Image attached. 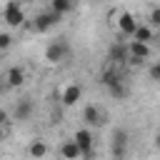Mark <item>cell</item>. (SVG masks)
I'll return each instance as SVG.
<instances>
[{
    "mask_svg": "<svg viewBox=\"0 0 160 160\" xmlns=\"http://www.w3.org/2000/svg\"><path fill=\"white\" fill-rule=\"evenodd\" d=\"M2 82H5L8 90H12V88H22V82H25V70H22L20 65L8 68V72L2 75Z\"/></svg>",
    "mask_w": 160,
    "mask_h": 160,
    "instance_id": "cell-7",
    "label": "cell"
},
{
    "mask_svg": "<svg viewBox=\"0 0 160 160\" xmlns=\"http://www.w3.org/2000/svg\"><path fill=\"white\" fill-rule=\"evenodd\" d=\"M60 20H62V18H60L58 12L45 10V12H40V15L35 18V30H38V32H48V30H50V28H55Z\"/></svg>",
    "mask_w": 160,
    "mask_h": 160,
    "instance_id": "cell-6",
    "label": "cell"
},
{
    "mask_svg": "<svg viewBox=\"0 0 160 160\" xmlns=\"http://www.w3.org/2000/svg\"><path fill=\"white\" fill-rule=\"evenodd\" d=\"M10 48H12V35L10 32H0V52H5Z\"/></svg>",
    "mask_w": 160,
    "mask_h": 160,
    "instance_id": "cell-19",
    "label": "cell"
},
{
    "mask_svg": "<svg viewBox=\"0 0 160 160\" xmlns=\"http://www.w3.org/2000/svg\"><path fill=\"white\" fill-rule=\"evenodd\" d=\"M145 25H150L152 30L160 25V8H152V10H150V15H148V22H145Z\"/></svg>",
    "mask_w": 160,
    "mask_h": 160,
    "instance_id": "cell-18",
    "label": "cell"
},
{
    "mask_svg": "<svg viewBox=\"0 0 160 160\" xmlns=\"http://www.w3.org/2000/svg\"><path fill=\"white\" fill-rule=\"evenodd\" d=\"M32 112H35V102H32L30 98H22V100H18V102H15L12 118H15V120H20V122H25V120H30V118H32Z\"/></svg>",
    "mask_w": 160,
    "mask_h": 160,
    "instance_id": "cell-9",
    "label": "cell"
},
{
    "mask_svg": "<svg viewBox=\"0 0 160 160\" xmlns=\"http://www.w3.org/2000/svg\"><path fill=\"white\" fill-rule=\"evenodd\" d=\"M108 55H110L112 62H120V65H122V62H128V45H125V42H115Z\"/></svg>",
    "mask_w": 160,
    "mask_h": 160,
    "instance_id": "cell-15",
    "label": "cell"
},
{
    "mask_svg": "<svg viewBox=\"0 0 160 160\" xmlns=\"http://www.w3.org/2000/svg\"><path fill=\"white\" fill-rule=\"evenodd\" d=\"M68 58H70V40L68 38H55L52 42H48V48H45L48 65H60Z\"/></svg>",
    "mask_w": 160,
    "mask_h": 160,
    "instance_id": "cell-1",
    "label": "cell"
},
{
    "mask_svg": "<svg viewBox=\"0 0 160 160\" xmlns=\"http://www.w3.org/2000/svg\"><path fill=\"white\" fill-rule=\"evenodd\" d=\"M132 40L150 45V42L155 40V30H152L150 25H145V22H138V28H135V32H132Z\"/></svg>",
    "mask_w": 160,
    "mask_h": 160,
    "instance_id": "cell-12",
    "label": "cell"
},
{
    "mask_svg": "<svg viewBox=\"0 0 160 160\" xmlns=\"http://www.w3.org/2000/svg\"><path fill=\"white\" fill-rule=\"evenodd\" d=\"M105 115H102V110L98 108V105H85V110H82V120H85V125L88 128H100L105 120H102Z\"/></svg>",
    "mask_w": 160,
    "mask_h": 160,
    "instance_id": "cell-11",
    "label": "cell"
},
{
    "mask_svg": "<svg viewBox=\"0 0 160 160\" xmlns=\"http://www.w3.org/2000/svg\"><path fill=\"white\" fill-rule=\"evenodd\" d=\"M60 158H62V160H78V158H80V148L75 145L72 138L60 142Z\"/></svg>",
    "mask_w": 160,
    "mask_h": 160,
    "instance_id": "cell-14",
    "label": "cell"
},
{
    "mask_svg": "<svg viewBox=\"0 0 160 160\" xmlns=\"http://www.w3.org/2000/svg\"><path fill=\"white\" fill-rule=\"evenodd\" d=\"M5 90H8V88H5V82L0 80V92H5Z\"/></svg>",
    "mask_w": 160,
    "mask_h": 160,
    "instance_id": "cell-23",
    "label": "cell"
},
{
    "mask_svg": "<svg viewBox=\"0 0 160 160\" xmlns=\"http://www.w3.org/2000/svg\"><path fill=\"white\" fill-rule=\"evenodd\" d=\"M148 75H150V80H152V82H158V80H160V62H158V60H155V62H150Z\"/></svg>",
    "mask_w": 160,
    "mask_h": 160,
    "instance_id": "cell-20",
    "label": "cell"
},
{
    "mask_svg": "<svg viewBox=\"0 0 160 160\" xmlns=\"http://www.w3.org/2000/svg\"><path fill=\"white\" fill-rule=\"evenodd\" d=\"M5 122H8V112H5V110H0V128H2Z\"/></svg>",
    "mask_w": 160,
    "mask_h": 160,
    "instance_id": "cell-21",
    "label": "cell"
},
{
    "mask_svg": "<svg viewBox=\"0 0 160 160\" xmlns=\"http://www.w3.org/2000/svg\"><path fill=\"white\" fill-rule=\"evenodd\" d=\"M150 45L148 42H138V40H130L128 42V58H135V60H140V62H145L148 58H150Z\"/></svg>",
    "mask_w": 160,
    "mask_h": 160,
    "instance_id": "cell-10",
    "label": "cell"
},
{
    "mask_svg": "<svg viewBox=\"0 0 160 160\" xmlns=\"http://www.w3.org/2000/svg\"><path fill=\"white\" fill-rule=\"evenodd\" d=\"M5 140V128H0V142Z\"/></svg>",
    "mask_w": 160,
    "mask_h": 160,
    "instance_id": "cell-22",
    "label": "cell"
},
{
    "mask_svg": "<svg viewBox=\"0 0 160 160\" xmlns=\"http://www.w3.org/2000/svg\"><path fill=\"white\" fill-rule=\"evenodd\" d=\"M80 98H82V85H80V82H68V85L62 88V92H60V100H62L65 108L78 105Z\"/></svg>",
    "mask_w": 160,
    "mask_h": 160,
    "instance_id": "cell-5",
    "label": "cell"
},
{
    "mask_svg": "<svg viewBox=\"0 0 160 160\" xmlns=\"http://www.w3.org/2000/svg\"><path fill=\"white\" fill-rule=\"evenodd\" d=\"M108 92H110L115 100H125V98H128V85H125V80L120 78V80H115L112 85H108Z\"/></svg>",
    "mask_w": 160,
    "mask_h": 160,
    "instance_id": "cell-16",
    "label": "cell"
},
{
    "mask_svg": "<svg viewBox=\"0 0 160 160\" xmlns=\"http://www.w3.org/2000/svg\"><path fill=\"white\" fill-rule=\"evenodd\" d=\"M2 20H5L10 28H20V25L25 22V12H22L20 2L8 0V2H5V10H2Z\"/></svg>",
    "mask_w": 160,
    "mask_h": 160,
    "instance_id": "cell-4",
    "label": "cell"
},
{
    "mask_svg": "<svg viewBox=\"0 0 160 160\" xmlns=\"http://www.w3.org/2000/svg\"><path fill=\"white\" fill-rule=\"evenodd\" d=\"M128 142H130V135H128V130H115L112 132V140H110V155H112V160H125V155H128Z\"/></svg>",
    "mask_w": 160,
    "mask_h": 160,
    "instance_id": "cell-3",
    "label": "cell"
},
{
    "mask_svg": "<svg viewBox=\"0 0 160 160\" xmlns=\"http://www.w3.org/2000/svg\"><path fill=\"white\" fill-rule=\"evenodd\" d=\"M28 155H30L32 160H42V158L48 155V142L40 140V138L30 140V145H28Z\"/></svg>",
    "mask_w": 160,
    "mask_h": 160,
    "instance_id": "cell-13",
    "label": "cell"
},
{
    "mask_svg": "<svg viewBox=\"0 0 160 160\" xmlns=\"http://www.w3.org/2000/svg\"><path fill=\"white\" fill-rule=\"evenodd\" d=\"M138 22H140V20H138L132 12H120V15H118V30H120V35L132 38V32H135Z\"/></svg>",
    "mask_w": 160,
    "mask_h": 160,
    "instance_id": "cell-8",
    "label": "cell"
},
{
    "mask_svg": "<svg viewBox=\"0 0 160 160\" xmlns=\"http://www.w3.org/2000/svg\"><path fill=\"white\" fill-rule=\"evenodd\" d=\"M75 145L80 148V158L82 160H92V145H95V135L90 128H78L75 135H72Z\"/></svg>",
    "mask_w": 160,
    "mask_h": 160,
    "instance_id": "cell-2",
    "label": "cell"
},
{
    "mask_svg": "<svg viewBox=\"0 0 160 160\" xmlns=\"http://www.w3.org/2000/svg\"><path fill=\"white\" fill-rule=\"evenodd\" d=\"M72 5H75V0H50V10L58 12L60 18H65L72 10Z\"/></svg>",
    "mask_w": 160,
    "mask_h": 160,
    "instance_id": "cell-17",
    "label": "cell"
}]
</instances>
